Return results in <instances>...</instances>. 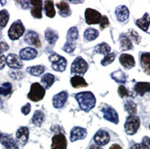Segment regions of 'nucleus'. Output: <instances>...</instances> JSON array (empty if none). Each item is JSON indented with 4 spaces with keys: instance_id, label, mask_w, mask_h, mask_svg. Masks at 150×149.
I'll list each match as a JSON object with an SVG mask.
<instances>
[{
    "instance_id": "obj_1",
    "label": "nucleus",
    "mask_w": 150,
    "mask_h": 149,
    "mask_svg": "<svg viewBox=\"0 0 150 149\" xmlns=\"http://www.w3.org/2000/svg\"><path fill=\"white\" fill-rule=\"evenodd\" d=\"M75 98L82 111L88 112L91 111L96 104V98L90 91L80 92L75 95Z\"/></svg>"
},
{
    "instance_id": "obj_2",
    "label": "nucleus",
    "mask_w": 150,
    "mask_h": 149,
    "mask_svg": "<svg viewBox=\"0 0 150 149\" xmlns=\"http://www.w3.org/2000/svg\"><path fill=\"white\" fill-rule=\"evenodd\" d=\"M45 95V89L40 83H33L30 86V90L28 94V98L31 101L38 102L43 99Z\"/></svg>"
},
{
    "instance_id": "obj_3",
    "label": "nucleus",
    "mask_w": 150,
    "mask_h": 149,
    "mask_svg": "<svg viewBox=\"0 0 150 149\" xmlns=\"http://www.w3.org/2000/svg\"><path fill=\"white\" fill-rule=\"evenodd\" d=\"M88 69V64L82 57L78 56L74 60L70 68V72L72 74H76V76H83L86 74Z\"/></svg>"
},
{
    "instance_id": "obj_4",
    "label": "nucleus",
    "mask_w": 150,
    "mask_h": 149,
    "mask_svg": "<svg viewBox=\"0 0 150 149\" xmlns=\"http://www.w3.org/2000/svg\"><path fill=\"white\" fill-rule=\"evenodd\" d=\"M49 60L52 63V67L54 70L58 71V72H64L66 70L67 61L64 57L57 54H52L49 56Z\"/></svg>"
},
{
    "instance_id": "obj_5",
    "label": "nucleus",
    "mask_w": 150,
    "mask_h": 149,
    "mask_svg": "<svg viewBox=\"0 0 150 149\" xmlns=\"http://www.w3.org/2000/svg\"><path fill=\"white\" fill-rule=\"evenodd\" d=\"M100 111L103 113V117L105 120L113 122V124H117L119 122V117H118V113L115 111V109L108 104H101L100 106Z\"/></svg>"
},
{
    "instance_id": "obj_6",
    "label": "nucleus",
    "mask_w": 150,
    "mask_h": 149,
    "mask_svg": "<svg viewBox=\"0 0 150 149\" xmlns=\"http://www.w3.org/2000/svg\"><path fill=\"white\" fill-rule=\"evenodd\" d=\"M140 127V119L135 115H131L126 119L125 129L127 134L133 135L134 134Z\"/></svg>"
},
{
    "instance_id": "obj_7",
    "label": "nucleus",
    "mask_w": 150,
    "mask_h": 149,
    "mask_svg": "<svg viewBox=\"0 0 150 149\" xmlns=\"http://www.w3.org/2000/svg\"><path fill=\"white\" fill-rule=\"evenodd\" d=\"M25 32V28L21 20H17L12 23L8 30V37L10 40L15 41L21 38Z\"/></svg>"
},
{
    "instance_id": "obj_8",
    "label": "nucleus",
    "mask_w": 150,
    "mask_h": 149,
    "mask_svg": "<svg viewBox=\"0 0 150 149\" xmlns=\"http://www.w3.org/2000/svg\"><path fill=\"white\" fill-rule=\"evenodd\" d=\"M101 18H102V16L100 13L95 9L87 8L86 11H85V18H86V22L88 25L100 23Z\"/></svg>"
},
{
    "instance_id": "obj_9",
    "label": "nucleus",
    "mask_w": 150,
    "mask_h": 149,
    "mask_svg": "<svg viewBox=\"0 0 150 149\" xmlns=\"http://www.w3.org/2000/svg\"><path fill=\"white\" fill-rule=\"evenodd\" d=\"M24 42L27 44L34 46L36 48H40L42 46L41 40H40V38H39V34L33 30H29L27 33L25 34Z\"/></svg>"
},
{
    "instance_id": "obj_10",
    "label": "nucleus",
    "mask_w": 150,
    "mask_h": 149,
    "mask_svg": "<svg viewBox=\"0 0 150 149\" xmlns=\"http://www.w3.org/2000/svg\"><path fill=\"white\" fill-rule=\"evenodd\" d=\"M67 142L63 133H57L52 139V149H67Z\"/></svg>"
},
{
    "instance_id": "obj_11",
    "label": "nucleus",
    "mask_w": 150,
    "mask_h": 149,
    "mask_svg": "<svg viewBox=\"0 0 150 149\" xmlns=\"http://www.w3.org/2000/svg\"><path fill=\"white\" fill-rule=\"evenodd\" d=\"M0 143L2 144L4 149H19L16 141L6 133L0 134Z\"/></svg>"
},
{
    "instance_id": "obj_12",
    "label": "nucleus",
    "mask_w": 150,
    "mask_h": 149,
    "mask_svg": "<svg viewBox=\"0 0 150 149\" xmlns=\"http://www.w3.org/2000/svg\"><path fill=\"white\" fill-rule=\"evenodd\" d=\"M29 139V129L27 127H21L16 133L17 145L24 146Z\"/></svg>"
},
{
    "instance_id": "obj_13",
    "label": "nucleus",
    "mask_w": 150,
    "mask_h": 149,
    "mask_svg": "<svg viewBox=\"0 0 150 149\" xmlns=\"http://www.w3.org/2000/svg\"><path fill=\"white\" fill-rule=\"evenodd\" d=\"M6 64L12 69H19L23 66L21 59L15 54H9L6 56Z\"/></svg>"
},
{
    "instance_id": "obj_14",
    "label": "nucleus",
    "mask_w": 150,
    "mask_h": 149,
    "mask_svg": "<svg viewBox=\"0 0 150 149\" xmlns=\"http://www.w3.org/2000/svg\"><path fill=\"white\" fill-rule=\"evenodd\" d=\"M87 130L85 128L76 126L74 127L70 132V141L75 142L76 140H82L85 139L87 136Z\"/></svg>"
},
{
    "instance_id": "obj_15",
    "label": "nucleus",
    "mask_w": 150,
    "mask_h": 149,
    "mask_svg": "<svg viewBox=\"0 0 150 149\" xmlns=\"http://www.w3.org/2000/svg\"><path fill=\"white\" fill-rule=\"evenodd\" d=\"M94 142L96 143V145H105L110 142V134L107 131L104 130H100L96 133V134L94 135Z\"/></svg>"
},
{
    "instance_id": "obj_16",
    "label": "nucleus",
    "mask_w": 150,
    "mask_h": 149,
    "mask_svg": "<svg viewBox=\"0 0 150 149\" xmlns=\"http://www.w3.org/2000/svg\"><path fill=\"white\" fill-rule=\"evenodd\" d=\"M68 98L67 91H62L54 96L53 98V105L55 109H61L64 106Z\"/></svg>"
},
{
    "instance_id": "obj_17",
    "label": "nucleus",
    "mask_w": 150,
    "mask_h": 149,
    "mask_svg": "<svg viewBox=\"0 0 150 149\" xmlns=\"http://www.w3.org/2000/svg\"><path fill=\"white\" fill-rule=\"evenodd\" d=\"M42 0H31L30 1V4H31V9L30 13L32 17H34L36 18H42Z\"/></svg>"
},
{
    "instance_id": "obj_18",
    "label": "nucleus",
    "mask_w": 150,
    "mask_h": 149,
    "mask_svg": "<svg viewBox=\"0 0 150 149\" xmlns=\"http://www.w3.org/2000/svg\"><path fill=\"white\" fill-rule=\"evenodd\" d=\"M38 54V52L36 49L34 48H31V47H26L21 50L19 52V58L21 60H26V61H29V60H32L37 56Z\"/></svg>"
},
{
    "instance_id": "obj_19",
    "label": "nucleus",
    "mask_w": 150,
    "mask_h": 149,
    "mask_svg": "<svg viewBox=\"0 0 150 149\" xmlns=\"http://www.w3.org/2000/svg\"><path fill=\"white\" fill-rule=\"evenodd\" d=\"M120 63L126 69H131L135 66L134 58L131 54H122L120 56Z\"/></svg>"
},
{
    "instance_id": "obj_20",
    "label": "nucleus",
    "mask_w": 150,
    "mask_h": 149,
    "mask_svg": "<svg viewBox=\"0 0 150 149\" xmlns=\"http://www.w3.org/2000/svg\"><path fill=\"white\" fill-rule=\"evenodd\" d=\"M115 15L120 22H125L129 18V10L125 6H119L115 9Z\"/></svg>"
},
{
    "instance_id": "obj_21",
    "label": "nucleus",
    "mask_w": 150,
    "mask_h": 149,
    "mask_svg": "<svg viewBox=\"0 0 150 149\" xmlns=\"http://www.w3.org/2000/svg\"><path fill=\"white\" fill-rule=\"evenodd\" d=\"M141 66L145 73L150 76V53H144L140 57Z\"/></svg>"
},
{
    "instance_id": "obj_22",
    "label": "nucleus",
    "mask_w": 150,
    "mask_h": 149,
    "mask_svg": "<svg viewBox=\"0 0 150 149\" xmlns=\"http://www.w3.org/2000/svg\"><path fill=\"white\" fill-rule=\"evenodd\" d=\"M56 6H57L58 10H59V14H60L61 17L67 18V17H69L71 15L70 6L67 2H64V1L58 2L56 4Z\"/></svg>"
},
{
    "instance_id": "obj_23",
    "label": "nucleus",
    "mask_w": 150,
    "mask_h": 149,
    "mask_svg": "<svg viewBox=\"0 0 150 149\" xmlns=\"http://www.w3.org/2000/svg\"><path fill=\"white\" fill-rule=\"evenodd\" d=\"M134 90L136 93H138L140 96L145 95L147 92H150V83L148 82H138L135 84Z\"/></svg>"
},
{
    "instance_id": "obj_24",
    "label": "nucleus",
    "mask_w": 150,
    "mask_h": 149,
    "mask_svg": "<svg viewBox=\"0 0 150 149\" xmlns=\"http://www.w3.org/2000/svg\"><path fill=\"white\" fill-rule=\"evenodd\" d=\"M135 23L141 30H143L144 31H147L149 25H150V17L148 15V13H146L142 18L137 19V20L135 21Z\"/></svg>"
},
{
    "instance_id": "obj_25",
    "label": "nucleus",
    "mask_w": 150,
    "mask_h": 149,
    "mask_svg": "<svg viewBox=\"0 0 150 149\" xmlns=\"http://www.w3.org/2000/svg\"><path fill=\"white\" fill-rule=\"evenodd\" d=\"M55 80V76L52 74H45L44 76H42L41 81H42V85L44 88V89H48L52 87V85L54 83Z\"/></svg>"
},
{
    "instance_id": "obj_26",
    "label": "nucleus",
    "mask_w": 150,
    "mask_h": 149,
    "mask_svg": "<svg viewBox=\"0 0 150 149\" xmlns=\"http://www.w3.org/2000/svg\"><path fill=\"white\" fill-rule=\"evenodd\" d=\"M71 85L74 88H84L88 86V83L86 82L82 76H74L73 77H71L70 79Z\"/></svg>"
},
{
    "instance_id": "obj_27",
    "label": "nucleus",
    "mask_w": 150,
    "mask_h": 149,
    "mask_svg": "<svg viewBox=\"0 0 150 149\" xmlns=\"http://www.w3.org/2000/svg\"><path fill=\"white\" fill-rule=\"evenodd\" d=\"M45 39L51 45H54L58 40V33L52 29H47L45 30Z\"/></svg>"
},
{
    "instance_id": "obj_28",
    "label": "nucleus",
    "mask_w": 150,
    "mask_h": 149,
    "mask_svg": "<svg viewBox=\"0 0 150 149\" xmlns=\"http://www.w3.org/2000/svg\"><path fill=\"white\" fill-rule=\"evenodd\" d=\"M120 42H121V48L122 50H132L133 49L132 41L127 35L122 34L120 37Z\"/></svg>"
},
{
    "instance_id": "obj_29",
    "label": "nucleus",
    "mask_w": 150,
    "mask_h": 149,
    "mask_svg": "<svg viewBox=\"0 0 150 149\" xmlns=\"http://www.w3.org/2000/svg\"><path fill=\"white\" fill-rule=\"evenodd\" d=\"M44 119H45L44 113L41 111H36L33 116H32L31 122L36 126H41L42 124V122L44 121Z\"/></svg>"
},
{
    "instance_id": "obj_30",
    "label": "nucleus",
    "mask_w": 150,
    "mask_h": 149,
    "mask_svg": "<svg viewBox=\"0 0 150 149\" xmlns=\"http://www.w3.org/2000/svg\"><path fill=\"white\" fill-rule=\"evenodd\" d=\"M99 37V31L95 29H88L86 30V31L84 32V39L85 41L87 42H91L94 41Z\"/></svg>"
},
{
    "instance_id": "obj_31",
    "label": "nucleus",
    "mask_w": 150,
    "mask_h": 149,
    "mask_svg": "<svg viewBox=\"0 0 150 149\" xmlns=\"http://www.w3.org/2000/svg\"><path fill=\"white\" fill-rule=\"evenodd\" d=\"M44 10L45 14L49 18H54L55 16L54 5L53 1H44Z\"/></svg>"
},
{
    "instance_id": "obj_32",
    "label": "nucleus",
    "mask_w": 150,
    "mask_h": 149,
    "mask_svg": "<svg viewBox=\"0 0 150 149\" xmlns=\"http://www.w3.org/2000/svg\"><path fill=\"white\" fill-rule=\"evenodd\" d=\"M44 71H45V67L43 66H35L27 68V72L31 76H42L44 73Z\"/></svg>"
},
{
    "instance_id": "obj_33",
    "label": "nucleus",
    "mask_w": 150,
    "mask_h": 149,
    "mask_svg": "<svg viewBox=\"0 0 150 149\" xmlns=\"http://www.w3.org/2000/svg\"><path fill=\"white\" fill-rule=\"evenodd\" d=\"M95 53L107 55V54H109L110 53V46L109 44L105 43V42L100 43V44L97 45V46L95 47Z\"/></svg>"
},
{
    "instance_id": "obj_34",
    "label": "nucleus",
    "mask_w": 150,
    "mask_h": 149,
    "mask_svg": "<svg viewBox=\"0 0 150 149\" xmlns=\"http://www.w3.org/2000/svg\"><path fill=\"white\" fill-rule=\"evenodd\" d=\"M12 93V85L8 82H6L0 86V96L8 97Z\"/></svg>"
},
{
    "instance_id": "obj_35",
    "label": "nucleus",
    "mask_w": 150,
    "mask_h": 149,
    "mask_svg": "<svg viewBox=\"0 0 150 149\" xmlns=\"http://www.w3.org/2000/svg\"><path fill=\"white\" fill-rule=\"evenodd\" d=\"M78 39V30L76 27H72L69 29L67 32V42H76V41Z\"/></svg>"
},
{
    "instance_id": "obj_36",
    "label": "nucleus",
    "mask_w": 150,
    "mask_h": 149,
    "mask_svg": "<svg viewBox=\"0 0 150 149\" xmlns=\"http://www.w3.org/2000/svg\"><path fill=\"white\" fill-rule=\"evenodd\" d=\"M9 19V14L6 9L0 11V28H5Z\"/></svg>"
},
{
    "instance_id": "obj_37",
    "label": "nucleus",
    "mask_w": 150,
    "mask_h": 149,
    "mask_svg": "<svg viewBox=\"0 0 150 149\" xmlns=\"http://www.w3.org/2000/svg\"><path fill=\"white\" fill-rule=\"evenodd\" d=\"M112 77L118 83H125L126 81V76L121 70H118V71H116V72L112 73Z\"/></svg>"
},
{
    "instance_id": "obj_38",
    "label": "nucleus",
    "mask_w": 150,
    "mask_h": 149,
    "mask_svg": "<svg viewBox=\"0 0 150 149\" xmlns=\"http://www.w3.org/2000/svg\"><path fill=\"white\" fill-rule=\"evenodd\" d=\"M125 111L130 114V116L134 115L136 113V104L132 100H128L125 103Z\"/></svg>"
},
{
    "instance_id": "obj_39",
    "label": "nucleus",
    "mask_w": 150,
    "mask_h": 149,
    "mask_svg": "<svg viewBox=\"0 0 150 149\" xmlns=\"http://www.w3.org/2000/svg\"><path fill=\"white\" fill-rule=\"evenodd\" d=\"M115 57H116L115 54H109L105 55V57H104L102 59V61H101V64L104 66H108V64H112L114 61Z\"/></svg>"
},
{
    "instance_id": "obj_40",
    "label": "nucleus",
    "mask_w": 150,
    "mask_h": 149,
    "mask_svg": "<svg viewBox=\"0 0 150 149\" xmlns=\"http://www.w3.org/2000/svg\"><path fill=\"white\" fill-rule=\"evenodd\" d=\"M76 47V42H66V44L64 45L63 50H64V52H67V53H68V54H71V53H73V52L75 51Z\"/></svg>"
},
{
    "instance_id": "obj_41",
    "label": "nucleus",
    "mask_w": 150,
    "mask_h": 149,
    "mask_svg": "<svg viewBox=\"0 0 150 149\" xmlns=\"http://www.w3.org/2000/svg\"><path fill=\"white\" fill-rule=\"evenodd\" d=\"M129 36H130V39H131V41L133 40L134 42H135L136 43H139L140 41H141V37L138 35V33L134 30H130L129 31Z\"/></svg>"
},
{
    "instance_id": "obj_42",
    "label": "nucleus",
    "mask_w": 150,
    "mask_h": 149,
    "mask_svg": "<svg viewBox=\"0 0 150 149\" xmlns=\"http://www.w3.org/2000/svg\"><path fill=\"white\" fill-rule=\"evenodd\" d=\"M118 93L120 95L121 98H125V97H128L129 96V93H128V90L125 88V86L121 85L118 88Z\"/></svg>"
},
{
    "instance_id": "obj_43",
    "label": "nucleus",
    "mask_w": 150,
    "mask_h": 149,
    "mask_svg": "<svg viewBox=\"0 0 150 149\" xmlns=\"http://www.w3.org/2000/svg\"><path fill=\"white\" fill-rule=\"evenodd\" d=\"M100 25V30H104L105 28L108 27V25H109V19H108V18L106 16H103L101 18Z\"/></svg>"
},
{
    "instance_id": "obj_44",
    "label": "nucleus",
    "mask_w": 150,
    "mask_h": 149,
    "mask_svg": "<svg viewBox=\"0 0 150 149\" xmlns=\"http://www.w3.org/2000/svg\"><path fill=\"white\" fill-rule=\"evenodd\" d=\"M30 112V103H27L26 105H24L22 108H21V112L24 114V115H28Z\"/></svg>"
},
{
    "instance_id": "obj_45",
    "label": "nucleus",
    "mask_w": 150,
    "mask_h": 149,
    "mask_svg": "<svg viewBox=\"0 0 150 149\" xmlns=\"http://www.w3.org/2000/svg\"><path fill=\"white\" fill-rule=\"evenodd\" d=\"M6 66V57L3 53L0 52V70H2Z\"/></svg>"
},
{
    "instance_id": "obj_46",
    "label": "nucleus",
    "mask_w": 150,
    "mask_h": 149,
    "mask_svg": "<svg viewBox=\"0 0 150 149\" xmlns=\"http://www.w3.org/2000/svg\"><path fill=\"white\" fill-rule=\"evenodd\" d=\"M130 149H149L146 145L144 144H134L131 146V148Z\"/></svg>"
},
{
    "instance_id": "obj_47",
    "label": "nucleus",
    "mask_w": 150,
    "mask_h": 149,
    "mask_svg": "<svg viewBox=\"0 0 150 149\" xmlns=\"http://www.w3.org/2000/svg\"><path fill=\"white\" fill-rule=\"evenodd\" d=\"M9 49V46H8V44L5 42H0V52H6V51H8Z\"/></svg>"
},
{
    "instance_id": "obj_48",
    "label": "nucleus",
    "mask_w": 150,
    "mask_h": 149,
    "mask_svg": "<svg viewBox=\"0 0 150 149\" xmlns=\"http://www.w3.org/2000/svg\"><path fill=\"white\" fill-rule=\"evenodd\" d=\"M143 144L146 145L148 148H150V138L149 137H144V139H143Z\"/></svg>"
},
{
    "instance_id": "obj_49",
    "label": "nucleus",
    "mask_w": 150,
    "mask_h": 149,
    "mask_svg": "<svg viewBox=\"0 0 150 149\" xmlns=\"http://www.w3.org/2000/svg\"><path fill=\"white\" fill-rule=\"evenodd\" d=\"M109 149H122V147L118 144H114V145H112V146H110Z\"/></svg>"
},
{
    "instance_id": "obj_50",
    "label": "nucleus",
    "mask_w": 150,
    "mask_h": 149,
    "mask_svg": "<svg viewBox=\"0 0 150 149\" xmlns=\"http://www.w3.org/2000/svg\"><path fill=\"white\" fill-rule=\"evenodd\" d=\"M88 149H102V147H100L98 145H89V147Z\"/></svg>"
},
{
    "instance_id": "obj_51",
    "label": "nucleus",
    "mask_w": 150,
    "mask_h": 149,
    "mask_svg": "<svg viewBox=\"0 0 150 149\" xmlns=\"http://www.w3.org/2000/svg\"><path fill=\"white\" fill-rule=\"evenodd\" d=\"M1 35H2V30H1V28H0V38H1Z\"/></svg>"
},
{
    "instance_id": "obj_52",
    "label": "nucleus",
    "mask_w": 150,
    "mask_h": 149,
    "mask_svg": "<svg viewBox=\"0 0 150 149\" xmlns=\"http://www.w3.org/2000/svg\"><path fill=\"white\" fill-rule=\"evenodd\" d=\"M149 129H150V126H149Z\"/></svg>"
},
{
    "instance_id": "obj_53",
    "label": "nucleus",
    "mask_w": 150,
    "mask_h": 149,
    "mask_svg": "<svg viewBox=\"0 0 150 149\" xmlns=\"http://www.w3.org/2000/svg\"><path fill=\"white\" fill-rule=\"evenodd\" d=\"M0 134H1V133H0Z\"/></svg>"
},
{
    "instance_id": "obj_54",
    "label": "nucleus",
    "mask_w": 150,
    "mask_h": 149,
    "mask_svg": "<svg viewBox=\"0 0 150 149\" xmlns=\"http://www.w3.org/2000/svg\"><path fill=\"white\" fill-rule=\"evenodd\" d=\"M51 149H52V148H51Z\"/></svg>"
}]
</instances>
